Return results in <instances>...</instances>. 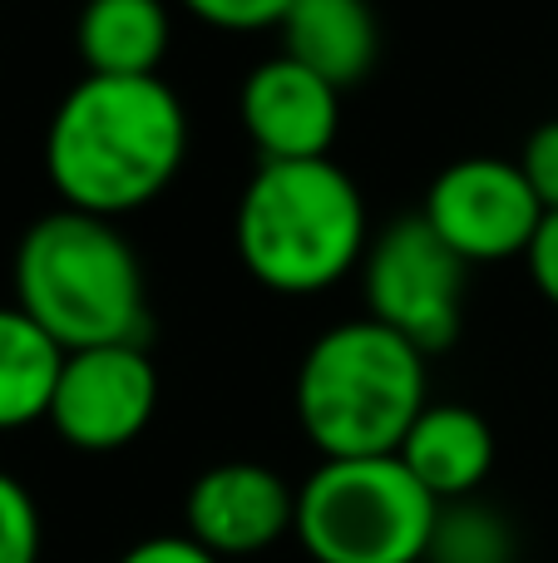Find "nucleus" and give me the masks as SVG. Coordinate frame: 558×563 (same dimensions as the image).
<instances>
[{
    "mask_svg": "<svg viewBox=\"0 0 558 563\" xmlns=\"http://www.w3.org/2000/svg\"><path fill=\"white\" fill-rule=\"evenodd\" d=\"M119 563H223V559L208 554V549L188 534H158V539L134 544Z\"/></svg>",
    "mask_w": 558,
    "mask_h": 563,
    "instance_id": "aec40b11",
    "label": "nucleus"
},
{
    "mask_svg": "<svg viewBox=\"0 0 558 563\" xmlns=\"http://www.w3.org/2000/svg\"><path fill=\"white\" fill-rule=\"evenodd\" d=\"M168 40L164 0H85L75 20V49L89 75H158Z\"/></svg>",
    "mask_w": 558,
    "mask_h": 563,
    "instance_id": "ddd939ff",
    "label": "nucleus"
},
{
    "mask_svg": "<svg viewBox=\"0 0 558 563\" xmlns=\"http://www.w3.org/2000/svg\"><path fill=\"white\" fill-rule=\"evenodd\" d=\"M188 15L213 30H272L292 10V0H178Z\"/></svg>",
    "mask_w": 558,
    "mask_h": 563,
    "instance_id": "f3484780",
    "label": "nucleus"
},
{
    "mask_svg": "<svg viewBox=\"0 0 558 563\" xmlns=\"http://www.w3.org/2000/svg\"><path fill=\"white\" fill-rule=\"evenodd\" d=\"M425 406V351L376 317L322 331L297 371V420L322 460L395 455Z\"/></svg>",
    "mask_w": 558,
    "mask_h": 563,
    "instance_id": "20e7f679",
    "label": "nucleus"
},
{
    "mask_svg": "<svg viewBox=\"0 0 558 563\" xmlns=\"http://www.w3.org/2000/svg\"><path fill=\"white\" fill-rule=\"evenodd\" d=\"M465 257L425 223L421 213L391 223L361 257L366 311L381 327L401 331L411 346L445 351L460 336L465 301Z\"/></svg>",
    "mask_w": 558,
    "mask_h": 563,
    "instance_id": "423d86ee",
    "label": "nucleus"
},
{
    "mask_svg": "<svg viewBox=\"0 0 558 563\" xmlns=\"http://www.w3.org/2000/svg\"><path fill=\"white\" fill-rule=\"evenodd\" d=\"M183 529L217 559L263 554L297 529V489L257 460H227L188 485Z\"/></svg>",
    "mask_w": 558,
    "mask_h": 563,
    "instance_id": "1a4fd4ad",
    "label": "nucleus"
},
{
    "mask_svg": "<svg viewBox=\"0 0 558 563\" xmlns=\"http://www.w3.org/2000/svg\"><path fill=\"white\" fill-rule=\"evenodd\" d=\"M65 346L20 307H0V430L49 420Z\"/></svg>",
    "mask_w": 558,
    "mask_h": 563,
    "instance_id": "4468645a",
    "label": "nucleus"
},
{
    "mask_svg": "<svg viewBox=\"0 0 558 563\" xmlns=\"http://www.w3.org/2000/svg\"><path fill=\"white\" fill-rule=\"evenodd\" d=\"M440 499L401 455L322 460L297 489V544L316 563H425Z\"/></svg>",
    "mask_w": 558,
    "mask_h": 563,
    "instance_id": "39448f33",
    "label": "nucleus"
},
{
    "mask_svg": "<svg viewBox=\"0 0 558 563\" xmlns=\"http://www.w3.org/2000/svg\"><path fill=\"white\" fill-rule=\"evenodd\" d=\"M524 263H529V277H534V287L544 291V301L558 307V208L544 213V223H539V233H534Z\"/></svg>",
    "mask_w": 558,
    "mask_h": 563,
    "instance_id": "6ab92c4d",
    "label": "nucleus"
},
{
    "mask_svg": "<svg viewBox=\"0 0 558 563\" xmlns=\"http://www.w3.org/2000/svg\"><path fill=\"white\" fill-rule=\"evenodd\" d=\"M233 243L253 282H263L267 291H326L371 247L361 188L332 158L263 164L237 198Z\"/></svg>",
    "mask_w": 558,
    "mask_h": 563,
    "instance_id": "f03ea898",
    "label": "nucleus"
},
{
    "mask_svg": "<svg viewBox=\"0 0 558 563\" xmlns=\"http://www.w3.org/2000/svg\"><path fill=\"white\" fill-rule=\"evenodd\" d=\"M395 455L440 505H455V499H475V489L490 479L494 435L470 406H425Z\"/></svg>",
    "mask_w": 558,
    "mask_h": 563,
    "instance_id": "9b49d317",
    "label": "nucleus"
},
{
    "mask_svg": "<svg viewBox=\"0 0 558 563\" xmlns=\"http://www.w3.org/2000/svg\"><path fill=\"white\" fill-rule=\"evenodd\" d=\"M421 218L465 263H504V257L529 253L544 223V203L534 198L514 158L470 154L431 178Z\"/></svg>",
    "mask_w": 558,
    "mask_h": 563,
    "instance_id": "0eeeda50",
    "label": "nucleus"
},
{
    "mask_svg": "<svg viewBox=\"0 0 558 563\" xmlns=\"http://www.w3.org/2000/svg\"><path fill=\"white\" fill-rule=\"evenodd\" d=\"M15 307L65 351L144 341V267L109 218L59 208L15 247Z\"/></svg>",
    "mask_w": 558,
    "mask_h": 563,
    "instance_id": "7ed1b4c3",
    "label": "nucleus"
},
{
    "mask_svg": "<svg viewBox=\"0 0 558 563\" xmlns=\"http://www.w3.org/2000/svg\"><path fill=\"white\" fill-rule=\"evenodd\" d=\"M237 114L263 164L326 158L342 124V89L297 65L292 55H272L243 79Z\"/></svg>",
    "mask_w": 558,
    "mask_h": 563,
    "instance_id": "9d476101",
    "label": "nucleus"
},
{
    "mask_svg": "<svg viewBox=\"0 0 558 563\" xmlns=\"http://www.w3.org/2000/svg\"><path fill=\"white\" fill-rule=\"evenodd\" d=\"M514 164H520V174L529 178V188L544 203V213H554L558 208V119L539 124L529 139H524V148H520Z\"/></svg>",
    "mask_w": 558,
    "mask_h": 563,
    "instance_id": "a211bd4d",
    "label": "nucleus"
},
{
    "mask_svg": "<svg viewBox=\"0 0 558 563\" xmlns=\"http://www.w3.org/2000/svg\"><path fill=\"white\" fill-rule=\"evenodd\" d=\"M0 563H40V509L15 475L0 470Z\"/></svg>",
    "mask_w": 558,
    "mask_h": 563,
    "instance_id": "dca6fc26",
    "label": "nucleus"
},
{
    "mask_svg": "<svg viewBox=\"0 0 558 563\" xmlns=\"http://www.w3.org/2000/svg\"><path fill=\"white\" fill-rule=\"evenodd\" d=\"M188 154V114L158 75H85L45 129V174L65 208L119 218L154 203Z\"/></svg>",
    "mask_w": 558,
    "mask_h": 563,
    "instance_id": "f257e3e1",
    "label": "nucleus"
},
{
    "mask_svg": "<svg viewBox=\"0 0 558 563\" xmlns=\"http://www.w3.org/2000/svg\"><path fill=\"white\" fill-rule=\"evenodd\" d=\"M158 410V371L144 341L65 351L49 400V426L65 445L109 455L134 445Z\"/></svg>",
    "mask_w": 558,
    "mask_h": 563,
    "instance_id": "6e6552de",
    "label": "nucleus"
},
{
    "mask_svg": "<svg viewBox=\"0 0 558 563\" xmlns=\"http://www.w3.org/2000/svg\"><path fill=\"white\" fill-rule=\"evenodd\" d=\"M514 559H520V539H514V525L500 509L480 505V499L440 505L425 563H514Z\"/></svg>",
    "mask_w": 558,
    "mask_h": 563,
    "instance_id": "2eb2a0df",
    "label": "nucleus"
},
{
    "mask_svg": "<svg viewBox=\"0 0 558 563\" xmlns=\"http://www.w3.org/2000/svg\"><path fill=\"white\" fill-rule=\"evenodd\" d=\"M277 30H282V55L336 89L361 85L381 49V25L366 0H292Z\"/></svg>",
    "mask_w": 558,
    "mask_h": 563,
    "instance_id": "f8f14e48",
    "label": "nucleus"
}]
</instances>
